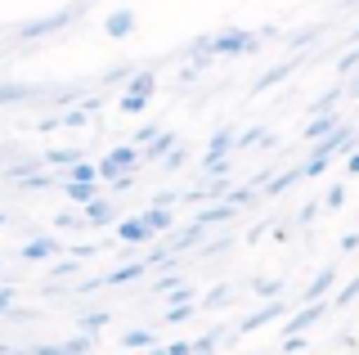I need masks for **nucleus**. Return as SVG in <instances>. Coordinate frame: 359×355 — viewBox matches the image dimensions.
Segmentation results:
<instances>
[{
    "label": "nucleus",
    "instance_id": "obj_1",
    "mask_svg": "<svg viewBox=\"0 0 359 355\" xmlns=\"http://www.w3.org/2000/svg\"><path fill=\"white\" fill-rule=\"evenodd\" d=\"M346 144H351V126L341 121V126H337L328 140H319V144L310 149V158H306V166H301V175H306V180H310V175H319L323 166L332 162V153H337V149H346Z\"/></svg>",
    "mask_w": 359,
    "mask_h": 355
},
{
    "label": "nucleus",
    "instance_id": "obj_2",
    "mask_svg": "<svg viewBox=\"0 0 359 355\" xmlns=\"http://www.w3.org/2000/svg\"><path fill=\"white\" fill-rule=\"evenodd\" d=\"M135 166H140V149H130V144H117V149L104 153V162H95V175L99 180H117V175H135Z\"/></svg>",
    "mask_w": 359,
    "mask_h": 355
},
{
    "label": "nucleus",
    "instance_id": "obj_3",
    "mask_svg": "<svg viewBox=\"0 0 359 355\" xmlns=\"http://www.w3.org/2000/svg\"><path fill=\"white\" fill-rule=\"evenodd\" d=\"M207 50L211 54H247V50H256V32H247V27L216 32V36H207Z\"/></svg>",
    "mask_w": 359,
    "mask_h": 355
},
{
    "label": "nucleus",
    "instance_id": "obj_4",
    "mask_svg": "<svg viewBox=\"0 0 359 355\" xmlns=\"http://www.w3.org/2000/svg\"><path fill=\"white\" fill-rule=\"evenodd\" d=\"M81 14V9H59V14H50V18H32V23H22L18 27V36L22 41H36V36H50V32H59V27H67L72 18Z\"/></svg>",
    "mask_w": 359,
    "mask_h": 355
},
{
    "label": "nucleus",
    "instance_id": "obj_5",
    "mask_svg": "<svg viewBox=\"0 0 359 355\" xmlns=\"http://www.w3.org/2000/svg\"><path fill=\"white\" fill-rule=\"evenodd\" d=\"M328 315V302H314V306H297L292 319L283 324V337H306V328H314L319 319Z\"/></svg>",
    "mask_w": 359,
    "mask_h": 355
},
{
    "label": "nucleus",
    "instance_id": "obj_6",
    "mask_svg": "<svg viewBox=\"0 0 359 355\" xmlns=\"http://www.w3.org/2000/svg\"><path fill=\"white\" fill-rule=\"evenodd\" d=\"M292 310V302H283V297H278V302H265L261 310H252V315L243 319L238 324V333H256V328H265V324H274V319H283Z\"/></svg>",
    "mask_w": 359,
    "mask_h": 355
},
{
    "label": "nucleus",
    "instance_id": "obj_7",
    "mask_svg": "<svg viewBox=\"0 0 359 355\" xmlns=\"http://www.w3.org/2000/svg\"><path fill=\"white\" fill-rule=\"evenodd\" d=\"M332 283H337V270L328 265V270H319V274H314V279H310V288H306V293H301V306L328 302V297H332Z\"/></svg>",
    "mask_w": 359,
    "mask_h": 355
},
{
    "label": "nucleus",
    "instance_id": "obj_8",
    "mask_svg": "<svg viewBox=\"0 0 359 355\" xmlns=\"http://www.w3.org/2000/svg\"><path fill=\"white\" fill-rule=\"evenodd\" d=\"M144 274H149V265H144V261H130V265H121V270H108L104 279H95V288H121V283L144 279Z\"/></svg>",
    "mask_w": 359,
    "mask_h": 355
},
{
    "label": "nucleus",
    "instance_id": "obj_9",
    "mask_svg": "<svg viewBox=\"0 0 359 355\" xmlns=\"http://www.w3.org/2000/svg\"><path fill=\"white\" fill-rule=\"evenodd\" d=\"M140 225H144V234L157 239V234H166V229L175 225V212H162V207H144L140 212Z\"/></svg>",
    "mask_w": 359,
    "mask_h": 355
},
{
    "label": "nucleus",
    "instance_id": "obj_10",
    "mask_svg": "<svg viewBox=\"0 0 359 355\" xmlns=\"http://www.w3.org/2000/svg\"><path fill=\"white\" fill-rule=\"evenodd\" d=\"M108 220H117V203H112V198H95V203L86 207V216H81V229H90V225H108Z\"/></svg>",
    "mask_w": 359,
    "mask_h": 355
},
{
    "label": "nucleus",
    "instance_id": "obj_11",
    "mask_svg": "<svg viewBox=\"0 0 359 355\" xmlns=\"http://www.w3.org/2000/svg\"><path fill=\"white\" fill-rule=\"evenodd\" d=\"M104 32H108L112 41L130 36V32H135V14H130V9H112V14L104 18Z\"/></svg>",
    "mask_w": 359,
    "mask_h": 355
},
{
    "label": "nucleus",
    "instance_id": "obj_12",
    "mask_svg": "<svg viewBox=\"0 0 359 355\" xmlns=\"http://www.w3.org/2000/svg\"><path fill=\"white\" fill-rule=\"evenodd\" d=\"M175 149V135L171 130H157V135L144 144V153H140V162H157V158H166V153Z\"/></svg>",
    "mask_w": 359,
    "mask_h": 355
},
{
    "label": "nucleus",
    "instance_id": "obj_13",
    "mask_svg": "<svg viewBox=\"0 0 359 355\" xmlns=\"http://www.w3.org/2000/svg\"><path fill=\"white\" fill-rule=\"evenodd\" d=\"M202 234H207V229L202 225H189V229H180V234L166 243V252H171V257H180V252H189V248H198L202 243Z\"/></svg>",
    "mask_w": 359,
    "mask_h": 355
},
{
    "label": "nucleus",
    "instance_id": "obj_14",
    "mask_svg": "<svg viewBox=\"0 0 359 355\" xmlns=\"http://www.w3.org/2000/svg\"><path fill=\"white\" fill-rule=\"evenodd\" d=\"M117 239H121V243H130V248H140V243H153L149 234H144L140 216H126V220H121V225H117Z\"/></svg>",
    "mask_w": 359,
    "mask_h": 355
},
{
    "label": "nucleus",
    "instance_id": "obj_15",
    "mask_svg": "<svg viewBox=\"0 0 359 355\" xmlns=\"http://www.w3.org/2000/svg\"><path fill=\"white\" fill-rule=\"evenodd\" d=\"M54 252H59L54 239H27L22 243V261H45V257H54Z\"/></svg>",
    "mask_w": 359,
    "mask_h": 355
},
{
    "label": "nucleus",
    "instance_id": "obj_16",
    "mask_svg": "<svg viewBox=\"0 0 359 355\" xmlns=\"http://www.w3.org/2000/svg\"><path fill=\"white\" fill-rule=\"evenodd\" d=\"M153 91H157L153 72H130V81H126V95L130 99H153Z\"/></svg>",
    "mask_w": 359,
    "mask_h": 355
},
{
    "label": "nucleus",
    "instance_id": "obj_17",
    "mask_svg": "<svg viewBox=\"0 0 359 355\" xmlns=\"http://www.w3.org/2000/svg\"><path fill=\"white\" fill-rule=\"evenodd\" d=\"M337 126H341V121H337V117H310V126L306 130H301V135H306V140H314V144H319V140H328L332 135V130Z\"/></svg>",
    "mask_w": 359,
    "mask_h": 355
},
{
    "label": "nucleus",
    "instance_id": "obj_18",
    "mask_svg": "<svg viewBox=\"0 0 359 355\" xmlns=\"http://www.w3.org/2000/svg\"><path fill=\"white\" fill-rule=\"evenodd\" d=\"M121 347L126 351H149V347H157V333L153 328H130L126 337H121Z\"/></svg>",
    "mask_w": 359,
    "mask_h": 355
},
{
    "label": "nucleus",
    "instance_id": "obj_19",
    "mask_svg": "<svg viewBox=\"0 0 359 355\" xmlns=\"http://www.w3.org/2000/svg\"><path fill=\"white\" fill-rule=\"evenodd\" d=\"M229 149H233V130L220 126L216 135H211V144H207V158H229Z\"/></svg>",
    "mask_w": 359,
    "mask_h": 355
},
{
    "label": "nucleus",
    "instance_id": "obj_20",
    "mask_svg": "<svg viewBox=\"0 0 359 355\" xmlns=\"http://www.w3.org/2000/svg\"><path fill=\"white\" fill-rule=\"evenodd\" d=\"M104 324H112V310H95V315H81L76 319V328H81V337H95Z\"/></svg>",
    "mask_w": 359,
    "mask_h": 355
},
{
    "label": "nucleus",
    "instance_id": "obj_21",
    "mask_svg": "<svg viewBox=\"0 0 359 355\" xmlns=\"http://www.w3.org/2000/svg\"><path fill=\"white\" fill-rule=\"evenodd\" d=\"M297 180H306V175H301V166H292V171H278L274 180L265 185V198H274V194H283L287 185H297Z\"/></svg>",
    "mask_w": 359,
    "mask_h": 355
},
{
    "label": "nucleus",
    "instance_id": "obj_22",
    "mask_svg": "<svg viewBox=\"0 0 359 355\" xmlns=\"http://www.w3.org/2000/svg\"><path fill=\"white\" fill-rule=\"evenodd\" d=\"M67 185H99L95 162H72V171H67Z\"/></svg>",
    "mask_w": 359,
    "mask_h": 355
},
{
    "label": "nucleus",
    "instance_id": "obj_23",
    "mask_svg": "<svg viewBox=\"0 0 359 355\" xmlns=\"http://www.w3.org/2000/svg\"><path fill=\"white\" fill-rule=\"evenodd\" d=\"M67 198H72L76 207H90L99 198V185H67Z\"/></svg>",
    "mask_w": 359,
    "mask_h": 355
},
{
    "label": "nucleus",
    "instance_id": "obj_24",
    "mask_svg": "<svg viewBox=\"0 0 359 355\" xmlns=\"http://www.w3.org/2000/svg\"><path fill=\"white\" fill-rule=\"evenodd\" d=\"M233 216V207H224V203H216V207H207V212H202L198 220H194V225H202V229H207V225H216V220H220V225H224V220H229Z\"/></svg>",
    "mask_w": 359,
    "mask_h": 355
},
{
    "label": "nucleus",
    "instance_id": "obj_25",
    "mask_svg": "<svg viewBox=\"0 0 359 355\" xmlns=\"http://www.w3.org/2000/svg\"><path fill=\"white\" fill-rule=\"evenodd\" d=\"M41 162L45 166H72V162H81V158H76V149H50V153H41Z\"/></svg>",
    "mask_w": 359,
    "mask_h": 355
},
{
    "label": "nucleus",
    "instance_id": "obj_26",
    "mask_svg": "<svg viewBox=\"0 0 359 355\" xmlns=\"http://www.w3.org/2000/svg\"><path fill=\"white\" fill-rule=\"evenodd\" d=\"M287 72H292V59H283V63H274V68H269V72L261 76V81H256V91H269V86H274V81H283Z\"/></svg>",
    "mask_w": 359,
    "mask_h": 355
},
{
    "label": "nucleus",
    "instance_id": "obj_27",
    "mask_svg": "<svg viewBox=\"0 0 359 355\" xmlns=\"http://www.w3.org/2000/svg\"><path fill=\"white\" fill-rule=\"evenodd\" d=\"M351 302H355V279H346V283H341V293L328 297V310H346Z\"/></svg>",
    "mask_w": 359,
    "mask_h": 355
},
{
    "label": "nucleus",
    "instance_id": "obj_28",
    "mask_svg": "<svg viewBox=\"0 0 359 355\" xmlns=\"http://www.w3.org/2000/svg\"><path fill=\"white\" fill-rule=\"evenodd\" d=\"M256 297H269V302H278V293H283V279H256Z\"/></svg>",
    "mask_w": 359,
    "mask_h": 355
},
{
    "label": "nucleus",
    "instance_id": "obj_29",
    "mask_svg": "<svg viewBox=\"0 0 359 355\" xmlns=\"http://www.w3.org/2000/svg\"><path fill=\"white\" fill-rule=\"evenodd\" d=\"M220 351V333H207V337L194 342V355H216Z\"/></svg>",
    "mask_w": 359,
    "mask_h": 355
},
{
    "label": "nucleus",
    "instance_id": "obj_30",
    "mask_svg": "<svg viewBox=\"0 0 359 355\" xmlns=\"http://www.w3.org/2000/svg\"><path fill=\"white\" fill-rule=\"evenodd\" d=\"M224 302H229V288H211V293L202 297V310H220Z\"/></svg>",
    "mask_w": 359,
    "mask_h": 355
},
{
    "label": "nucleus",
    "instance_id": "obj_31",
    "mask_svg": "<svg viewBox=\"0 0 359 355\" xmlns=\"http://www.w3.org/2000/svg\"><path fill=\"white\" fill-rule=\"evenodd\" d=\"M144 108H149V99H130V95L117 99V113H130L135 117V113H144Z\"/></svg>",
    "mask_w": 359,
    "mask_h": 355
},
{
    "label": "nucleus",
    "instance_id": "obj_32",
    "mask_svg": "<svg viewBox=\"0 0 359 355\" xmlns=\"http://www.w3.org/2000/svg\"><path fill=\"white\" fill-rule=\"evenodd\" d=\"M32 91H22V86H0V104H22Z\"/></svg>",
    "mask_w": 359,
    "mask_h": 355
},
{
    "label": "nucleus",
    "instance_id": "obj_33",
    "mask_svg": "<svg viewBox=\"0 0 359 355\" xmlns=\"http://www.w3.org/2000/svg\"><path fill=\"white\" fill-rule=\"evenodd\" d=\"M323 207H328V212H337V207H346V185H332V189H328V198H323Z\"/></svg>",
    "mask_w": 359,
    "mask_h": 355
},
{
    "label": "nucleus",
    "instance_id": "obj_34",
    "mask_svg": "<svg viewBox=\"0 0 359 355\" xmlns=\"http://www.w3.org/2000/svg\"><path fill=\"white\" fill-rule=\"evenodd\" d=\"M194 310H198V306H171V310H166L162 319H166V324H184V319L194 315Z\"/></svg>",
    "mask_w": 359,
    "mask_h": 355
},
{
    "label": "nucleus",
    "instance_id": "obj_35",
    "mask_svg": "<svg viewBox=\"0 0 359 355\" xmlns=\"http://www.w3.org/2000/svg\"><path fill=\"white\" fill-rule=\"evenodd\" d=\"M184 162H189V153L184 149H171V153H166V162H162V171H180Z\"/></svg>",
    "mask_w": 359,
    "mask_h": 355
},
{
    "label": "nucleus",
    "instance_id": "obj_36",
    "mask_svg": "<svg viewBox=\"0 0 359 355\" xmlns=\"http://www.w3.org/2000/svg\"><path fill=\"white\" fill-rule=\"evenodd\" d=\"M86 121H90L86 108H72V113H63V117H59V126H86Z\"/></svg>",
    "mask_w": 359,
    "mask_h": 355
},
{
    "label": "nucleus",
    "instance_id": "obj_37",
    "mask_svg": "<svg viewBox=\"0 0 359 355\" xmlns=\"http://www.w3.org/2000/svg\"><path fill=\"white\" fill-rule=\"evenodd\" d=\"M54 229H81V216H76V212H59V216H54Z\"/></svg>",
    "mask_w": 359,
    "mask_h": 355
},
{
    "label": "nucleus",
    "instance_id": "obj_38",
    "mask_svg": "<svg viewBox=\"0 0 359 355\" xmlns=\"http://www.w3.org/2000/svg\"><path fill=\"white\" fill-rule=\"evenodd\" d=\"M306 347H310V337H283V347H278V351H283V355H301Z\"/></svg>",
    "mask_w": 359,
    "mask_h": 355
},
{
    "label": "nucleus",
    "instance_id": "obj_39",
    "mask_svg": "<svg viewBox=\"0 0 359 355\" xmlns=\"http://www.w3.org/2000/svg\"><path fill=\"white\" fill-rule=\"evenodd\" d=\"M76 270H81V265H76V261H59V265H54V270H50V279H72Z\"/></svg>",
    "mask_w": 359,
    "mask_h": 355
},
{
    "label": "nucleus",
    "instance_id": "obj_40",
    "mask_svg": "<svg viewBox=\"0 0 359 355\" xmlns=\"http://www.w3.org/2000/svg\"><path fill=\"white\" fill-rule=\"evenodd\" d=\"M175 288H180V274H166V279L153 283V293H175Z\"/></svg>",
    "mask_w": 359,
    "mask_h": 355
},
{
    "label": "nucleus",
    "instance_id": "obj_41",
    "mask_svg": "<svg viewBox=\"0 0 359 355\" xmlns=\"http://www.w3.org/2000/svg\"><path fill=\"white\" fill-rule=\"evenodd\" d=\"M166 355H194V342H166Z\"/></svg>",
    "mask_w": 359,
    "mask_h": 355
},
{
    "label": "nucleus",
    "instance_id": "obj_42",
    "mask_svg": "<svg viewBox=\"0 0 359 355\" xmlns=\"http://www.w3.org/2000/svg\"><path fill=\"white\" fill-rule=\"evenodd\" d=\"M9 310H14V293L5 288V293H0V315H9Z\"/></svg>",
    "mask_w": 359,
    "mask_h": 355
},
{
    "label": "nucleus",
    "instance_id": "obj_43",
    "mask_svg": "<svg viewBox=\"0 0 359 355\" xmlns=\"http://www.w3.org/2000/svg\"><path fill=\"white\" fill-rule=\"evenodd\" d=\"M0 225H5V212H0Z\"/></svg>",
    "mask_w": 359,
    "mask_h": 355
}]
</instances>
